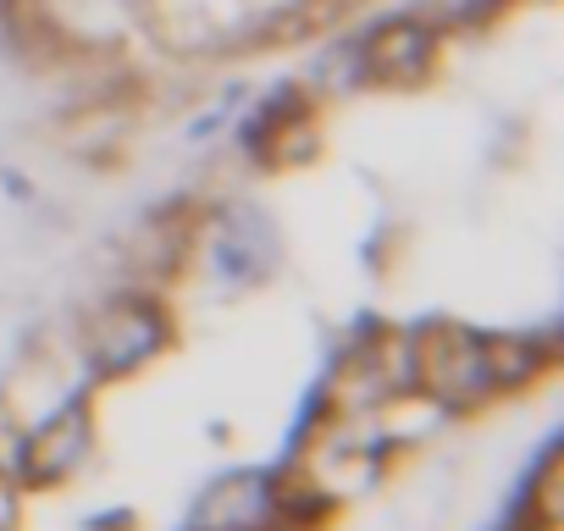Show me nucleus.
Masks as SVG:
<instances>
[{
	"label": "nucleus",
	"instance_id": "1",
	"mask_svg": "<svg viewBox=\"0 0 564 531\" xmlns=\"http://www.w3.org/2000/svg\"><path fill=\"white\" fill-rule=\"evenodd\" d=\"M404 349H410V393L437 404L443 415H465V410L498 399L481 327L421 322V327H404Z\"/></svg>",
	"mask_w": 564,
	"mask_h": 531
},
{
	"label": "nucleus",
	"instance_id": "2",
	"mask_svg": "<svg viewBox=\"0 0 564 531\" xmlns=\"http://www.w3.org/2000/svg\"><path fill=\"white\" fill-rule=\"evenodd\" d=\"M177 338V322L172 311L144 294V289H122L111 294L106 305L89 311L84 322V366L95 382H122V377H139L144 366H155Z\"/></svg>",
	"mask_w": 564,
	"mask_h": 531
},
{
	"label": "nucleus",
	"instance_id": "3",
	"mask_svg": "<svg viewBox=\"0 0 564 531\" xmlns=\"http://www.w3.org/2000/svg\"><path fill=\"white\" fill-rule=\"evenodd\" d=\"M205 278L221 289V294H249L260 289L276 266H282V232L276 221L249 205V199H227L205 216Z\"/></svg>",
	"mask_w": 564,
	"mask_h": 531
},
{
	"label": "nucleus",
	"instance_id": "4",
	"mask_svg": "<svg viewBox=\"0 0 564 531\" xmlns=\"http://www.w3.org/2000/svg\"><path fill=\"white\" fill-rule=\"evenodd\" d=\"M238 150L260 161L265 172H294L322 155V128H316V95L294 78L271 84L243 117H238Z\"/></svg>",
	"mask_w": 564,
	"mask_h": 531
},
{
	"label": "nucleus",
	"instance_id": "5",
	"mask_svg": "<svg viewBox=\"0 0 564 531\" xmlns=\"http://www.w3.org/2000/svg\"><path fill=\"white\" fill-rule=\"evenodd\" d=\"M89 454H95V404L89 393H67L40 426L23 432L12 481L29 492H56L89 465Z\"/></svg>",
	"mask_w": 564,
	"mask_h": 531
},
{
	"label": "nucleus",
	"instance_id": "6",
	"mask_svg": "<svg viewBox=\"0 0 564 531\" xmlns=\"http://www.w3.org/2000/svg\"><path fill=\"white\" fill-rule=\"evenodd\" d=\"M355 40H360V62H366V89H421V84H432L437 56H443V29L421 12L382 18L377 29H366Z\"/></svg>",
	"mask_w": 564,
	"mask_h": 531
},
{
	"label": "nucleus",
	"instance_id": "7",
	"mask_svg": "<svg viewBox=\"0 0 564 531\" xmlns=\"http://www.w3.org/2000/svg\"><path fill=\"white\" fill-rule=\"evenodd\" d=\"M276 465H232L199 487L183 514V531H276Z\"/></svg>",
	"mask_w": 564,
	"mask_h": 531
},
{
	"label": "nucleus",
	"instance_id": "8",
	"mask_svg": "<svg viewBox=\"0 0 564 531\" xmlns=\"http://www.w3.org/2000/svg\"><path fill=\"white\" fill-rule=\"evenodd\" d=\"M481 344H487V371H492V388L498 393L531 388L558 360V344L547 333H498V327H481Z\"/></svg>",
	"mask_w": 564,
	"mask_h": 531
},
{
	"label": "nucleus",
	"instance_id": "9",
	"mask_svg": "<svg viewBox=\"0 0 564 531\" xmlns=\"http://www.w3.org/2000/svg\"><path fill=\"white\" fill-rule=\"evenodd\" d=\"M558 498H564V454H558V432L542 443L536 465H525L520 481V531H558Z\"/></svg>",
	"mask_w": 564,
	"mask_h": 531
},
{
	"label": "nucleus",
	"instance_id": "10",
	"mask_svg": "<svg viewBox=\"0 0 564 531\" xmlns=\"http://www.w3.org/2000/svg\"><path fill=\"white\" fill-rule=\"evenodd\" d=\"M311 95H355L366 89V62H360V40H344L333 51H322L311 62Z\"/></svg>",
	"mask_w": 564,
	"mask_h": 531
},
{
	"label": "nucleus",
	"instance_id": "11",
	"mask_svg": "<svg viewBox=\"0 0 564 531\" xmlns=\"http://www.w3.org/2000/svg\"><path fill=\"white\" fill-rule=\"evenodd\" d=\"M503 7L509 0H421V18H432L437 29H481Z\"/></svg>",
	"mask_w": 564,
	"mask_h": 531
},
{
	"label": "nucleus",
	"instance_id": "12",
	"mask_svg": "<svg viewBox=\"0 0 564 531\" xmlns=\"http://www.w3.org/2000/svg\"><path fill=\"white\" fill-rule=\"evenodd\" d=\"M238 111H243V84H227V89H221V95H216V100H210V106H205V111L188 122V144L216 139V133H221V128H227Z\"/></svg>",
	"mask_w": 564,
	"mask_h": 531
},
{
	"label": "nucleus",
	"instance_id": "13",
	"mask_svg": "<svg viewBox=\"0 0 564 531\" xmlns=\"http://www.w3.org/2000/svg\"><path fill=\"white\" fill-rule=\"evenodd\" d=\"M133 525H139V514H133L128 503L100 509V514H89V520H84V531H133Z\"/></svg>",
	"mask_w": 564,
	"mask_h": 531
},
{
	"label": "nucleus",
	"instance_id": "14",
	"mask_svg": "<svg viewBox=\"0 0 564 531\" xmlns=\"http://www.w3.org/2000/svg\"><path fill=\"white\" fill-rule=\"evenodd\" d=\"M18 514H23V487L0 476V531H18Z\"/></svg>",
	"mask_w": 564,
	"mask_h": 531
},
{
	"label": "nucleus",
	"instance_id": "15",
	"mask_svg": "<svg viewBox=\"0 0 564 531\" xmlns=\"http://www.w3.org/2000/svg\"><path fill=\"white\" fill-rule=\"evenodd\" d=\"M0 183H7V194H12V199H34V188L23 183V172H0Z\"/></svg>",
	"mask_w": 564,
	"mask_h": 531
}]
</instances>
